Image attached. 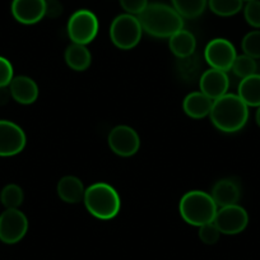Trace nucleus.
<instances>
[{"instance_id":"1","label":"nucleus","mask_w":260,"mask_h":260,"mask_svg":"<svg viewBox=\"0 0 260 260\" xmlns=\"http://www.w3.org/2000/svg\"><path fill=\"white\" fill-rule=\"evenodd\" d=\"M143 31L157 39H170L184 28V18L171 6L149 3L138 16Z\"/></svg>"},{"instance_id":"2","label":"nucleus","mask_w":260,"mask_h":260,"mask_svg":"<svg viewBox=\"0 0 260 260\" xmlns=\"http://www.w3.org/2000/svg\"><path fill=\"white\" fill-rule=\"evenodd\" d=\"M209 117L212 124L223 133H236L249 120V106L237 94L226 93L214 100Z\"/></svg>"},{"instance_id":"3","label":"nucleus","mask_w":260,"mask_h":260,"mask_svg":"<svg viewBox=\"0 0 260 260\" xmlns=\"http://www.w3.org/2000/svg\"><path fill=\"white\" fill-rule=\"evenodd\" d=\"M84 206L89 214L102 221L115 218L121 209L120 195L106 182H94L84 192Z\"/></svg>"},{"instance_id":"4","label":"nucleus","mask_w":260,"mask_h":260,"mask_svg":"<svg viewBox=\"0 0 260 260\" xmlns=\"http://www.w3.org/2000/svg\"><path fill=\"white\" fill-rule=\"evenodd\" d=\"M218 207L212 195L202 190H191L182 195L179 203L181 218L191 226L201 227L214 221Z\"/></svg>"},{"instance_id":"5","label":"nucleus","mask_w":260,"mask_h":260,"mask_svg":"<svg viewBox=\"0 0 260 260\" xmlns=\"http://www.w3.org/2000/svg\"><path fill=\"white\" fill-rule=\"evenodd\" d=\"M143 28L138 17L133 14H120L115 17L110 26V39L120 50H132L141 42Z\"/></svg>"},{"instance_id":"6","label":"nucleus","mask_w":260,"mask_h":260,"mask_svg":"<svg viewBox=\"0 0 260 260\" xmlns=\"http://www.w3.org/2000/svg\"><path fill=\"white\" fill-rule=\"evenodd\" d=\"M99 18L88 9H79L74 12L68 21L67 31L73 44L88 45L96 39L99 34Z\"/></svg>"},{"instance_id":"7","label":"nucleus","mask_w":260,"mask_h":260,"mask_svg":"<svg viewBox=\"0 0 260 260\" xmlns=\"http://www.w3.org/2000/svg\"><path fill=\"white\" fill-rule=\"evenodd\" d=\"M28 231V219L19 209H6L0 214V241L14 245Z\"/></svg>"},{"instance_id":"8","label":"nucleus","mask_w":260,"mask_h":260,"mask_svg":"<svg viewBox=\"0 0 260 260\" xmlns=\"http://www.w3.org/2000/svg\"><path fill=\"white\" fill-rule=\"evenodd\" d=\"M237 56L234 44L227 39H214L208 42L204 50V59L212 69L222 72L231 71L232 64Z\"/></svg>"},{"instance_id":"9","label":"nucleus","mask_w":260,"mask_h":260,"mask_svg":"<svg viewBox=\"0 0 260 260\" xmlns=\"http://www.w3.org/2000/svg\"><path fill=\"white\" fill-rule=\"evenodd\" d=\"M213 223L223 235L241 234L249 224V214L239 204L222 207L217 211Z\"/></svg>"},{"instance_id":"10","label":"nucleus","mask_w":260,"mask_h":260,"mask_svg":"<svg viewBox=\"0 0 260 260\" xmlns=\"http://www.w3.org/2000/svg\"><path fill=\"white\" fill-rule=\"evenodd\" d=\"M109 146L115 154L120 157L134 156L141 148V138L133 127L117 125L110 132Z\"/></svg>"},{"instance_id":"11","label":"nucleus","mask_w":260,"mask_h":260,"mask_svg":"<svg viewBox=\"0 0 260 260\" xmlns=\"http://www.w3.org/2000/svg\"><path fill=\"white\" fill-rule=\"evenodd\" d=\"M26 143V133L19 125L9 120H0V157L21 153Z\"/></svg>"},{"instance_id":"12","label":"nucleus","mask_w":260,"mask_h":260,"mask_svg":"<svg viewBox=\"0 0 260 260\" xmlns=\"http://www.w3.org/2000/svg\"><path fill=\"white\" fill-rule=\"evenodd\" d=\"M12 14L22 24L39 23L46 14V0H13Z\"/></svg>"},{"instance_id":"13","label":"nucleus","mask_w":260,"mask_h":260,"mask_svg":"<svg viewBox=\"0 0 260 260\" xmlns=\"http://www.w3.org/2000/svg\"><path fill=\"white\" fill-rule=\"evenodd\" d=\"M199 87H201L202 93H204L214 101V100L224 96L229 91V76H227L226 72L211 68L202 74L201 79H199Z\"/></svg>"},{"instance_id":"14","label":"nucleus","mask_w":260,"mask_h":260,"mask_svg":"<svg viewBox=\"0 0 260 260\" xmlns=\"http://www.w3.org/2000/svg\"><path fill=\"white\" fill-rule=\"evenodd\" d=\"M8 87L9 91H11L12 99L21 105H31L39 99V86L29 77H14Z\"/></svg>"},{"instance_id":"15","label":"nucleus","mask_w":260,"mask_h":260,"mask_svg":"<svg viewBox=\"0 0 260 260\" xmlns=\"http://www.w3.org/2000/svg\"><path fill=\"white\" fill-rule=\"evenodd\" d=\"M211 195L213 201L216 202L217 207L222 208V207L234 206V204L239 203L241 190L234 180L222 179L214 184Z\"/></svg>"},{"instance_id":"16","label":"nucleus","mask_w":260,"mask_h":260,"mask_svg":"<svg viewBox=\"0 0 260 260\" xmlns=\"http://www.w3.org/2000/svg\"><path fill=\"white\" fill-rule=\"evenodd\" d=\"M56 191L59 198L62 202L69 204H76L83 201L86 189H84V185L81 179L68 175V176H64L59 180Z\"/></svg>"},{"instance_id":"17","label":"nucleus","mask_w":260,"mask_h":260,"mask_svg":"<svg viewBox=\"0 0 260 260\" xmlns=\"http://www.w3.org/2000/svg\"><path fill=\"white\" fill-rule=\"evenodd\" d=\"M212 106H213V100L202 93L201 91L191 92L182 101L184 112L191 119H203L208 116L211 114Z\"/></svg>"},{"instance_id":"18","label":"nucleus","mask_w":260,"mask_h":260,"mask_svg":"<svg viewBox=\"0 0 260 260\" xmlns=\"http://www.w3.org/2000/svg\"><path fill=\"white\" fill-rule=\"evenodd\" d=\"M169 46L175 56H177L179 59H184V57H189L194 54L195 47H197V40L191 32L182 28L170 37Z\"/></svg>"},{"instance_id":"19","label":"nucleus","mask_w":260,"mask_h":260,"mask_svg":"<svg viewBox=\"0 0 260 260\" xmlns=\"http://www.w3.org/2000/svg\"><path fill=\"white\" fill-rule=\"evenodd\" d=\"M64 59L69 68L76 72H84L92 62V55L86 45L72 44L67 47Z\"/></svg>"},{"instance_id":"20","label":"nucleus","mask_w":260,"mask_h":260,"mask_svg":"<svg viewBox=\"0 0 260 260\" xmlns=\"http://www.w3.org/2000/svg\"><path fill=\"white\" fill-rule=\"evenodd\" d=\"M237 96L249 107L260 106V74L256 73L241 79L237 88Z\"/></svg>"},{"instance_id":"21","label":"nucleus","mask_w":260,"mask_h":260,"mask_svg":"<svg viewBox=\"0 0 260 260\" xmlns=\"http://www.w3.org/2000/svg\"><path fill=\"white\" fill-rule=\"evenodd\" d=\"M172 7L182 18L194 19L204 13L208 0H171Z\"/></svg>"},{"instance_id":"22","label":"nucleus","mask_w":260,"mask_h":260,"mask_svg":"<svg viewBox=\"0 0 260 260\" xmlns=\"http://www.w3.org/2000/svg\"><path fill=\"white\" fill-rule=\"evenodd\" d=\"M212 13L218 17H232L244 8V0H208V4Z\"/></svg>"},{"instance_id":"23","label":"nucleus","mask_w":260,"mask_h":260,"mask_svg":"<svg viewBox=\"0 0 260 260\" xmlns=\"http://www.w3.org/2000/svg\"><path fill=\"white\" fill-rule=\"evenodd\" d=\"M23 190L17 184H8L0 192V202L7 209H18L23 203Z\"/></svg>"},{"instance_id":"24","label":"nucleus","mask_w":260,"mask_h":260,"mask_svg":"<svg viewBox=\"0 0 260 260\" xmlns=\"http://www.w3.org/2000/svg\"><path fill=\"white\" fill-rule=\"evenodd\" d=\"M231 71L234 72L235 76L241 79L247 78L250 76H254V74L257 73L256 60L245 54L237 55L234 64H232Z\"/></svg>"},{"instance_id":"25","label":"nucleus","mask_w":260,"mask_h":260,"mask_svg":"<svg viewBox=\"0 0 260 260\" xmlns=\"http://www.w3.org/2000/svg\"><path fill=\"white\" fill-rule=\"evenodd\" d=\"M242 52L252 59H260V29L247 32L241 41Z\"/></svg>"},{"instance_id":"26","label":"nucleus","mask_w":260,"mask_h":260,"mask_svg":"<svg viewBox=\"0 0 260 260\" xmlns=\"http://www.w3.org/2000/svg\"><path fill=\"white\" fill-rule=\"evenodd\" d=\"M245 21L252 28H260V0H251L246 2L244 8Z\"/></svg>"},{"instance_id":"27","label":"nucleus","mask_w":260,"mask_h":260,"mask_svg":"<svg viewBox=\"0 0 260 260\" xmlns=\"http://www.w3.org/2000/svg\"><path fill=\"white\" fill-rule=\"evenodd\" d=\"M198 235H199V239H201V241L203 242V244L214 245L218 242L219 236H221V232H219V230L217 229L216 224H214L213 222H211V223L203 224V226L199 227Z\"/></svg>"},{"instance_id":"28","label":"nucleus","mask_w":260,"mask_h":260,"mask_svg":"<svg viewBox=\"0 0 260 260\" xmlns=\"http://www.w3.org/2000/svg\"><path fill=\"white\" fill-rule=\"evenodd\" d=\"M14 78L13 65L7 57L0 56V87H8Z\"/></svg>"},{"instance_id":"29","label":"nucleus","mask_w":260,"mask_h":260,"mask_svg":"<svg viewBox=\"0 0 260 260\" xmlns=\"http://www.w3.org/2000/svg\"><path fill=\"white\" fill-rule=\"evenodd\" d=\"M120 6L125 13L138 17L148 6V0H119Z\"/></svg>"},{"instance_id":"30","label":"nucleus","mask_w":260,"mask_h":260,"mask_svg":"<svg viewBox=\"0 0 260 260\" xmlns=\"http://www.w3.org/2000/svg\"><path fill=\"white\" fill-rule=\"evenodd\" d=\"M62 13V6L57 0H46V14L45 17L49 18H56V17L61 16Z\"/></svg>"},{"instance_id":"31","label":"nucleus","mask_w":260,"mask_h":260,"mask_svg":"<svg viewBox=\"0 0 260 260\" xmlns=\"http://www.w3.org/2000/svg\"><path fill=\"white\" fill-rule=\"evenodd\" d=\"M12 97L9 87H0V105L8 104L9 99Z\"/></svg>"},{"instance_id":"32","label":"nucleus","mask_w":260,"mask_h":260,"mask_svg":"<svg viewBox=\"0 0 260 260\" xmlns=\"http://www.w3.org/2000/svg\"><path fill=\"white\" fill-rule=\"evenodd\" d=\"M255 121H256L257 126L260 127V106L257 107V110H256V114H255Z\"/></svg>"},{"instance_id":"33","label":"nucleus","mask_w":260,"mask_h":260,"mask_svg":"<svg viewBox=\"0 0 260 260\" xmlns=\"http://www.w3.org/2000/svg\"><path fill=\"white\" fill-rule=\"evenodd\" d=\"M244 2H251V0H244Z\"/></svg>"}]
</instances>
